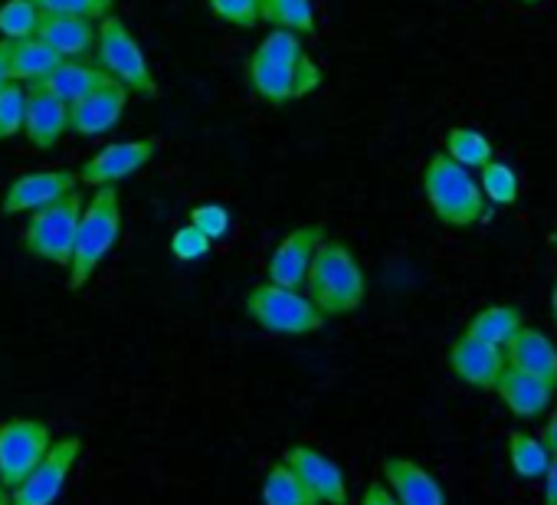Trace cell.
I'll list each match as a JSON object with an SVG mask.
<instances>
[{"label":"cell","instance_id":"1","mask_svg":"<svg viewBox=\"0 0 557 505\" xmlns=\"http://www.w3.org/2000/svg\"><path fill=\"white\" fill-rule=\"evenodd\" d=\"M246 79L259 99L269 106H289L306 99L325 83L322 66L306 53L299 34L293 30H272L249 57Z\"/></svg>","mask_w":557,"mask_h":505},{"label":"cell","instance_id":"2","mask_svg":"<svg viewBox=\"0 0 557 505\" xmlns=\"http://www.w3.org/2000/svg\"><path fill=\"white\" fill-rule=\"evenodd\" d=\"M302 290L325 319H338L364 306L368 280L351 246H345L342 239H322Z\"/></svg>","mask_w":557,"mask_h":505},{"label":"cell","instance_id":"3","mask_svg":"<svg viewBox=\"0 0 557 505\" xmlns=\"http://www.w3.org/2000/svg\"><path fill=\"white\" fill-rule=\"evenodd\" d=\"M122 236V204H119V187L106 184L96 187L92 200L83 207L79 226H76V243L70 257V290L79 293L89 286L96 270L106 263V257L115 249Z\"/></svg>","mask_w":557,"mask_h":505},{"label":"cell","instance_id":"4","mask_svg":"<svg viewBox=\"0 0 557 505\" xmlns=\"http://www.w3.org/2000/svg\"><path fill=\"white\" fill-rule=\"evenodd\" d=\"M423 197H426L433 217L453 230H469L479 220H485V213H488L479 177L469 168L456 164L446 151H440L426 161Z\"/></svg>","mask_w":557,"mask_h":505},{"label":"cell","instance_id":"5","mask_svg":"<svg viewBox=\"0 0 557 505\" xmlns=\"http://www.w3.org/2000/svg\"><path fill=\"white\" fill-rule=\"evenodd\" d=\"M243 309L246 316L272 332V335H289V338H299V335H312V332H322L325 329V316L312 306L309 296H302L299 290H286V286H275V283H259L246 293L243 299Z\"/></svg>","mask_w":557,"mask_h":505},{"label":"cell","instance_id":"6","mask_svg":"<svg viewBox=\"0 0 557 505\" xmlns=\"http://www.w3.org/2000/svg\"><path fill=\"white\" fill-rule=\"evenodd\" d=\"M79 217H83V197L76 190H70L66 197H60L40 210H34L27 226H24V236H21L24 249L37 260L70 267Z\"/></svg>","mask_w":557,"mask_h":505},{"label":"cell","instance_id":"7","mask_svg":"<svg viewBox=\"0 0 557 505\" xmlns=\"http://www.w3.org/2000/svg\"><path fill=\"white\" fill-rule=\"evenodd\" d=\"M96 53H99V66L112 79H119L128 93H138V96H148V99L158 96V83L151 76L145 50L138 47L135 34L128 30V24L122 17H115V14L102 17Z\"/></svg>","mask_w":557,"mask_h":505},{"label":"cell","instance_id":"8","mask_svg":"<svg viewBox=\"0 0 557 505\" xmlns=\"http://www.w3.org/2000/svg\"><path fill=\"white\" fill-rule=\"evenodd\" d=\"M53 446V433L44 420L30 417H8L0 420V479L8 489H17L30 469L47 456Z\"/></svg>","mask_w":557,"mask_h":505},{"label":"cell","instance_id":"9","mask_svg":"<svg viewBox=\"0 0 557 505\" xmlns=\"http://www.w3.org/2000/svg\"><path fill=\"white\" fill-rule=\"evenodd\" d=\"M79 456H83V440L79 436L53 440V446L30 469V476L17 489H11V505H57V498L63 495Z\"/></svg>","mask_w":557,"mask_h":505},{"label":"cell","instance_id":"10","mask_svg":"<svg viewBox=\"0 0 557 505\" xmlns=\"http://www.w3.org/2000/svg\"><path fill=\"white\" fill-rule=\"evenodd\" d=\"M158 151H161V141H158V138L112 141V145L99 148V151L79 168V184H86V187L119 184V181L138 174Z\"/></svg>","mask_w":557,"mask_h":505},{"label":"cell","instance_id":"11","mask_svg":"<svg viewBox=\"0 0 557 505\" xmlns=\"http://www.w3.org/2000/svg\"><path fill=\"white\" fill-rule=\"evenodd\" d=\"M76 184H79V171H73V168H47V171L21 174L8 184L4 200H0V210H4L8 217L34 213V210L66 197L70 190H76Z\"/></svg>","mask_w":557,"mask_h":505},{"label":"cell","instance_id":"12","mask_svg":"<svg viewBox=\"0 0 557 505\" xmlns=\"http://www.w3.org/2000/svg\"><path fill=\"white\" fill-rule=\"evenodd\" d=\"M278 459L289 463L299 472V479L319 495L322 505H348L351 492H348L345 469L329 453H322L319 446L296 443V446H286Z\"/></svg>","mask_w":557,"mask_h":505},{"label":"cell","instance_id":"13","mask_svg":"<svg viewBox=\"0 0 557 505\" xmlns=\"http://www.w3.org/2000/svg\"><path fill=\"white\" fill-rule=\"evenodd\" d=\"M322 239H325L322 223H306L293 230L289 236H283V243H278L269 257V283L286 286V290H302Z\"/></svg>","mask_w":557,"mask_h":505},{"label":"cell","instance_id":"14","mask_svg":"<svg viewBox=\"0 0 557 505\" xmlns=\"http://www.w3.org/2000/svg\"><path fill=\"white\" fill-rule=\"evenodd\" d=\"M125 106H128V89L109 76L106 83H99L92 93H86L83 99H76L70 106V132H76L83 138L106 135L109 128L119 125Z\"/></svg>","mask_w":557,"mask_h":505},{"label":"cell","instance_id":"15","mask_svg":"<svg viewBox=\"0 0 557 505\" xmlns=\"http://www.w3.org/2000/svg\"><path fill=\"white\" fill-rule=\"evenodd\" d=\"M449 371L472 391H492L505 371V352L462 332L449 345Z\"/></svg>","mask_w":557,"mask_h":505},{"label":"cell","instance_id":"16","mask_svg":"<svg viewBox=\"0 0 557 505\" xmlns=\"http://www.w3.org/2000/svg\"><path fill=\"white\" fill-rule=\"evenodd\" d=\"M381 472H384V485L391 489L397 505H446L443 482L417 459L387 456L381 463Z\"/></svg>","mask_w":557,"mask_h":505},{"label":"cell","instance_id":"17","mask_svg":"<svg viewBox=\"0 0 557 505\" xmlns=\"http://www.w3.org/2000/svg\"><path fill=\"white\" fill-rule=\"evenodd\" d=\"M70 132V106L47 93L44 86H30L27 93V112H24V135L34 148L50 151L63 141Z\"/></svg>","mask_w":557,"mask_h":505},{"label":"cell","instance_id":"18","mask_svg":"<svg viewBox=\"0 0 557 505\" xmlns=\"http://www.w3.org/2000/svg\"><path fill=\"white\" fill-rule=\"evenodd\" d=\"M492 391L498 394V401L505 404V410L515 414V417H521V420H534L544 410H550L554 394H557V387H550L547 381H541V378H534L528 371H518L511 365H505V371L498 374V381H495Z\"/></svg>","mask_w":557,"mask_h":505},{"label":"cell","instance_id":"19","mask_svg":"<svg viewBox=\"0 0 557 505\" xmlns=\"http://www.w3.org/2000/svg\"><path fill=\"white\" fill-rule=\"evenodd\" d=\"M502 352H505V365L528 371L547 381L550 387H557V345L541 329L521 325Z\"/></svg>","mask_w":557,"mask_h":505},{"label":"cell","instance_id":"20","mask_svg":"<svg viewBox=\"0 0 557 505\" xmlns=\"http://www.w3.org/2000/svg\"><path fill=\"white\" fill-rule=\"evenodd\" d=\"M37 37L44 44H50L63 60H83L96 50L99 30L92 27V21L83 17H66V14H44Z\"/></svg>","mask_w":557,"mask_h":505},{"label":"cell","instance_id":"21","mask_svg":"<svg viewBox=\"0 0 557 505\" xmlns=\"http://www.w3.org/2000/svg\"><path fill=\"white\" fill-rule=\"evenodd\" d=\"M106 79H109V73L102 66H92V63H83V60H60L57 70L37 86H44L47 93H53L57 99L73 106L76 99H83L86 93H92Z\"/></svg>","mask_w":557,"mask_h":505},{"label":"cell","instance_id":"22","mask_svg":"<svg viewBox=\"0 0 557 505\" xmlns=\"http://www.w3.org/2000/svg\"><path fill=\"white\" fill-rule=\"evenodd\" d=\"M259 498H262V505H322L319 495L299 479V472L283 459H275L262 472Z\"/></svg>","mask_w":557,"mask_h":505},{"label":"cell","instance_id":"23","mask_svg":"<svg viewBox=\"0 0 557 505\" xmlns=\"http://www.w3.org/2000/svg\"><path fill=\"white\" fill-rule=\"evenodd\" d=\"M60 60H63V57H60L50 44H44L40 37L11 40V76H14L17 83H30V86L44 83V79L57 70Z\"/></svg>","mask_w":557,"mask_h":505},{"label":"cell","instance_id":"24","mask_svg":"<svg viewBox=\"0 0 557 505\" xmlns=\"http://www.w3.org/2000/svg\"><path fill=\"white\" fill-rule=\"evenodd\" d=\"M521 325H524L521 309L502 303V306H485V309H479V312L469 319L466 335H472V338H479V342H488V345H495V348H505V345L511 342V335H515Z\"/></svg>","mask_w":557,"mask_h":505},{"label":"cell","instance_id":"25","mask_svg":"<svg viewBox=\"0 0 557 505\" xmlns=\"http://www.w3.org/2000/svg\"><path fill=\"white\" fill-rule=\"evenodd\" d=\"M259 24L309 37V34H315L312 0H259Z\"/></svg>","mask_w":557,"mask_h":505},{"label":"cell","instance_id":"26","mask_svg":"<svg viewBox=\"0 0 557 505\" xmlns=\"http://www.w3.org/2000/svg\"><path fill=\"white\" fill-rule=\"evenodd\" d=\"M547 463H550V449L541 443V436H531L521 430L508 436V466L518 479H528V482L541 479Z\"/></svg>","mask_w":557,"mask_h":505},{"label":"cell","instance_id":"27","mask_svg":"<svg viewBox=\"0 0 557 505\" xmlns=\"http://www.w3.org/2000/svg\"><path fill=\"white\" fill-rule=\"evenodd\" d=\"M479 187H482L485 204H492V207H515L521 197L518 171L505 161H495V158L479 168Z\"/></svg>","mask_w":557,"mask_h":505},{"label":"cell","instance_id":"28","mask_svg":"<svg viewBox=\"0 0 557 505\" xmlns=\"http://www.w3.org/2000/svg\"><path fill=\"white\" fill-rule=\"evenodd\" d=\"M446 155L456 164H462L469 171H479L482 164H488L495 158V148H492V141L479 128L459 125V128H449V135H446Z\"/></svg>","mask_w":557,"mask_h":505},{"label":"cell","instance_id":"29","mask_svg":"<svg viewBox=\"0 0 557 505\" xmlns=\"http://www.w3.org/2000/svg\"><path fill=\"white\" fill-rule=\"evenodd\" d=\"M44 11L34 0H8L0 4V40H27L37 37Z\"/></svg>","mask_w":557,"mask_h":505},{"label":"cell","instance_id":"30","mask_svg":"<svg viewBox=\"0 0 557 505\" xmlns=\"http://www.w3.org/2000/svg\"><path fill=\"white\" fill-rule=\"evenodd\" d=\"M24 112H27V89L17 79H11L0 89V141L24 132Z\"/></svg>","mask_w":557,"mask_h":505},{"label":"cell","instance_id":"31","mask_svg":"<svg viewBox=\"0 0 557 505\" xmlns=\"http://www.w3.org/2000/svg\"><path fill=\"white\" fill-rule=\"evenodd\" d=\"M44 14H66L83 21H102L115 11V0H34Z\"/></svg>","mask_w":557,"mask_h":505},{"label":"cell","instance_id":"32","mask_svg":"<svg viewBox=\"0 0 557 505\" xmlns=\"http://www.w3.org/2000/svg\"><path fill=\"white\" fill-rule=\"evenodd\" d=\"M210 246H213V239L203 236L194 223L181 226V230L171 236V253H174V260H181V263H197V260H203L207 253H210Z\"/></svg>","mask_w":557,"mask_h":505},{"label":"cell","instance_id":"33","mask_svg":"<svg viewBox=\"0 0 557 505\" xmlns=\"http://www.w3.org/2000/svg\"><path fill=\"white\" fill-rule=\"evenodd\" d=\"M207 8L223 24H233V27H243V30L259 24V0H207Z\"/></svg>","mask_w":557,"mask_h":505},{"label":"cell","instance_id":"34","mask_svg":"<svg viewBox=\"0 0 557 505\" xmlns=\"http://www.w3.org/2000/svg\"><path fill=\"white\" fill-rule=\"evenodd\" d=\"M190 223L203 233V236H210L213 243L216 239H223L226 233H230V210L223 207V204H200V207H194L190 210Z\"/></svg>","mask_w":557,"mask_h":505},{"label":"cell","instance_id":"35","mask_svg":"<svg viewBox=\"0 0 557 505\" xmlns=\"http://www.w3.org/2000/svg\"><path fill=\"white\" fill-rule=\"evenodd\" d=\"M541 505H557V453L550 456V463L541 476Z\"/></svg>","mask_w":557,"mask_h":505},{"label":"cell","instance_id":"36","mask_svg":"<svg viewBox=\"0 0 557 505\" xmlns=\"http://www.w3.org/2000/svg\"><path fill=\"white\" fill-rule=\"evenodd\" d=\"M358 505H397V498L391 495V489L384 482H371V485H364Z\"/></svg>","mask_w":557,"mask_h":505},{"label":"cell","instance_id":"37","mask_svg":"<svg viewBox=\"0 0 557 505\" xmlns=\"http://www.w3.org/2000/svg\"><path fill=\"white\" fill-rule=\"evenodd\" d=\"M541 443L550 449V456L557 453V404L550 407V414H547V420L541 427Z\"/></svg>","mask_w":557,"mask_h":505},{"label":"cell","instance_id":"38","mask_svg":"<svg viewBox=\"0 0 557 505\" xmlns=\"http://www.w3.org/2000/svg\"><path fill=\"white\" fill-rule=\"evenodd\" d=\"M11 40H0V89L11 83Z\"/></svg>","mask_w":557,"mask_h":505},{"label":"cell","instance_id":"39","mask_svg":"<svg viewBox=\"0 0 557 505\" xmlns=\"http://www.w3.org/2000/svg\"><path fill=\"white\" fill-rule=\"evenodd\" d=\"M550 319L557 325V276H554V286H550Z\"/></svg>","mask_w":557,"mask_h":505},{"label":"cell","instance_id":"40","mask_svg":"<svg viewBox=\"0 0 557 505\" xmlns=\"http://www.w3.org/2000/svg\"><path fill=\"white\" fill-rule=\"evenodd\" d=\"M0 505H11V489L4 485V479H0Z\"/></svg>","mask_w":557,"mask_h":505},{"label":"cell","instance_id":"41","mask_svg":"<svg viewBox=\"0 0 557 505\" xmlns=\"http://www.w3.org/2000/svg\"><path fill=\"white\" fill-rule=\"evenodd\" d=\"M524 8H534V4H544V0H521Z\"/></svg>","mask_w":557,"mask_h":505},{"label":"cell","instance_id":"42","mask_svg":"<svg viewBox=\"0 0 557 505\" xmlns=\"http://www.w3.org/2000/svg\"><path fill=\"white\" fill-rule=\"evenodd\" d=\"M550 243H554V249H557V230L550 233Z\"/></svg>","mask_w":557,"mask_h":505}]
</instances>
